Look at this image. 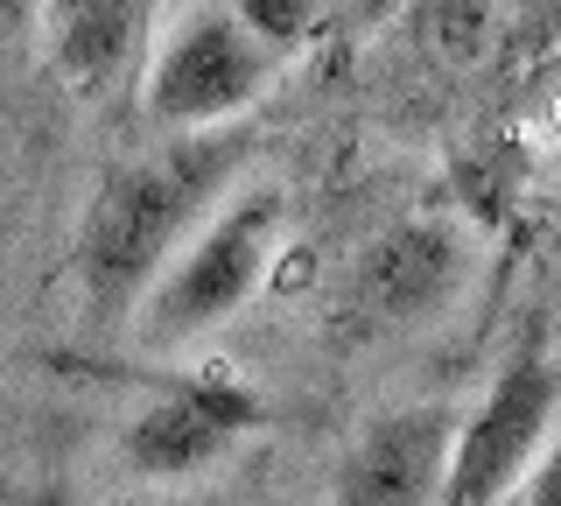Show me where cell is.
<instances>
[{"instance_id": "obj_11", "label": "cell", "mask_w": 561, "mask_h": 506, "mask_svg": "<svg viewBox=\"0 0 561 506\" xmlns=\"http://www.w3.org/2000/svg\"><path fill=\"white\" fill-rule=\"evenodd\" d=\"M35 29H43V0H0V43L22 49Z\"/></svg>"}, {"instance_id": "obj_1", "label": "cell", "mask_w": 561, "mask_h": 506, "mask_svg": "<svg viewBox=\"0 0 561 506\" xmlns=\"http://www.w3.org/2000/svg\"><path fill=\"white\" fill-rule=\"evenodd\" d=\"M239 162H245L239 134L190 127V134H175L169 148L140 155V162L113 169V177L99 183V198L84 204L78 247H70V268H78L92 324L134 317V303L148 295L154 274L169 268V254L218 212V198H225V183L239 177Z\"/></svg>"}, {"instance_id": "obj_7", "label": "cell", "mask_w": 561, "mask_h": 506, "mask_svg": "<svg viewBox=\"0 0 561 506\" xmlns=\"http://www.w3.org/2000/svg\"><path fill=\"white\" fill-rule=\"evenodd\" d=\"M449 443H456V415L449 408H400L379 415L373 429L351 443L337 499L351 506H414V499H443L449 479Z\"/></svg>"}, {"instance_id": "obj_5", "label": "cell", "mask_w": 561, "mask_h": 506, "mask_svg": "<svg viewBox=\"0 0 561 506\" xmlns=\"http://www.w3.org/2000/svg\"><path fill=\"white\" fill-rule=\"evenodd\" d=\"M260 423V401L232 387V380H175L134 408V423L119 429V458H127L134 479L175 485V479H197L218 458H232V443Z\"/></svg>"}, {"instance_id": "obj_6", "label": "cell", "mask_w": 561, "mask_h": 506, "mask_svg": "<svg viewBox=\"0 0 561 506\" xmlns=\"http://www.w3.org/2000/svg\"><path fill=\"white\" fill-rule=\"evenodd\" d=\"M456 289H463V247L435 218H408L393 233H379L351 268V303L379 324H421Z\"/></svg>"}, {"instance_id": "obj_3", "label": "cell", "mask_w": 561, "mask_h": 506, "mask_svg": "<svg viewBox=\"0 0 561 506\" xmlns=\"http://www.w3.org/2000/svg\"><path fill=\"white\" fill-rule=\"evenodd\" d=\"M561 423V366L526 345L499 366V380L484 387V401L456 423L449 443V479L443 499L449 506H499L513 499V485L526 479V464L540 458V443Z\"/></svg>"}, {"instance_id": "obj_8", "label": "cell", "mask_w": 561, "mask_h": 506, "mask_svg": "<svg viewBox=\"0 0 561 506\" xmlns=\"http://www.w3.org/2000/svg\"><path fill=\"white\" fill-rule=\"evenodd\" d=\"M154 0H43V36L57 71L78 92H99L127 71L140 29H148Z\"/></svg>"}, {"instance_id": "obj_10", "label": "cell", "mask_w": 561, "mask_h": 506, "mask_svg": "<svg viewBox=\"0 0 561 506\" xmlns=\"http://www.w3.org/2000/svg\"><path fill=\"white\" fill-rule=\"evenodd\" d=\"M513 499H526V506H561V436L540 443V458L526 464V479L513 485Z\"/></svg>"}, {"instance_id": "obj_9", "label": "cell", "mask_w": 561, "mask_h": 506, "mask_svg": "<svg viewBox=\"0 0 561 506\" xmlns=\"http://www.w3.org/2000/svg\"><path fill=\"white\" fill-rule=\"evenodd\" d=\"M225 8H232L239 22L280 57V49H295L316 29V8H323V0H225Z\"/></svg>"}, {"instance_id": "obj_4", "label": "cell", "mask_w": 561, "mask_h": 506, "mask_svg": "<svg viewBox=\"0 0 561 506\" xmlns=\"http://www.w3.org/2000/svg\"><path fill=\"white\" fill-rule=\"evenodd\" d=\"M267 78H274V49L218 0V8H190L183 22L169 29L140 106H148V120L169 127V134L225 127L232 113H245L260 92H267Z\"/></svg>"}, {"instance_id": "obj_2", "label": "cell", "mask_w": 561, "mask_h": 506, "mask_svg": "<svg viewBox=\"0 0 561 506\" xmlns=\"http://www.w3.org/2000/svg\"><path fill=\"white\" fill-rule=\"evenodd\" d=\"M280 190H239L210 212L183 247L169 254V268L148 282V295L134 303V338L148 352H175V345L218 330L225 317H239L267 282V260L280 247Z\"/></svg>"}]
</instances>
